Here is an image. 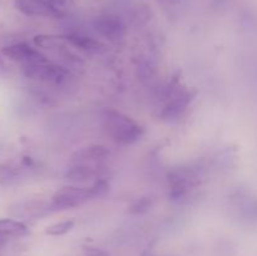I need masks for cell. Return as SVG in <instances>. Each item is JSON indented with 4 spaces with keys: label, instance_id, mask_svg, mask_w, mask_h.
I'll list each match as a JSON object with an SVG mask.
<instances>
[{
    "label": "cell",
    "instance_id": "17",
    "mask_svg": "<svg viewBox=\"0 0 257 256\" xmlns=\"http://www.w3.org/2000/svg\"><path fill=\"white\" fill-rule=\"evenodd\" d=\"M83 251H84L85 256H110V253L104 248L92 245H84L83 246Z\"/></svg>",
    "mask_w": 257,
    "mask_h": 256
},
{
    "label": "cell",
    "instance_id": "2",
    "mask_svg": "<svg viewBox=\"0 0 257 256\" xmlns=\"http://www.w3.org/2000/svg\"><path fill=\"white\" fill-rule=\"evenodd\" d=\"M22 74L25 78H29V79L33 80L59 84V83L64 82L67 79L69 72L62 65L47 62L22 65Z\"/></svg>",
    "mask_w": 257,
    "mask_h": 256
},
{
    "label": "cell",
    "instance_id": "8",
    "mask_svg": "<svg viewBox=\"0 0 257 256\" xmlns=\"http://www.w3.org/2000/svg\"><path fill=\"white\" fill-rule=\"evenodd\" d=\"M190 100L191 94L187 92L176 93V94H173L170 102L167 103V105L163 108L162 113H161L162 119L172 120L180 117V115L185 112L186 108H187Z\"/></svg>",
    "mask_w": 257,
    "mask_h": 256
},
{
    "label": "cell",
    "instance_id": "15",
    "mask_svg": "<svg viewBox=\"0 0 257 256\" xmlns=\"http://www.w3.org/2000/svg\"><path fill=\"white\" fill-rule=\"evenodd\" d=\"M153 205V198L145 196V197H141L138 200H136L132 205L128 207V213L133 216L143 215V213L148 212L151 210Z\"/></svg>",
    "mask_w": 257,
    "mask_h": 256
},
{
    "label": "cell",
    "instance_id": "7",
    "mask_svg": "<svg viewBox=\"0 0 257 256\" xmlns=\"http://www.w3.org/2000/svg\"><path fill=\"white\" fill-rule=\"evenodd\" d=\"M52 203H47L44 201H25V202L15 203L10 208L13 216L25 220H34L42 218L44 216L50 215L53 212Z\"/></svg>",
    "mask_w": 257,
    "mask_h": 256
},
{
    "label": "cell",
    "instance_id": "19",
    "mask_svg": "<svg viewBox=\"0 0 257 256\" xmlns=\"http://www.w3.org/2000/svg\"><path fill=\"white\" fill-rule=\"evenodd\" d=\"M47 2H49L50 4L54 5V7H57V8H59V9L67 4V0H47Z\"/></svg>",
    "mask_w": 257,
    "mask_h": 256
},
{
    "label": "cell",
    "instance_id": "21",
    "mask_svg": "<svg viewBox=\"0 0 257 256\" xmlns=\"http://www.w3.org/2000/svg\"><path fill=\"white\" fill-rule=\"evenodd\" d=\"M142 256H155V255H153V253L151 252V251H146V252H143Z\"/></svg>",
    "mask_w": 257,
    "mask_h": 256
},
{
    "label": "cell",
    "instance_id": "11",
    "mask_svg": "<svg viewBox=\"0 0 257 256\" xmlns=\"http://www.w3.org/2000/svg\"><path fill=\"white\" fill-rule=\"evenodd\" d=\"M95 176L94 168L87 163H75L68 168L64 173L65 180L72 183H83L89 181Z\"/></svg>",
    "mask_w": 257,
    "mask_h": 256
},
{
    "label": "cell",
    "instance_id": "9",
    "mask_svg": "<svg viewBox=\"0 0 257 256\" xmlns=\"http://www.w3.org/2000/svg\"><path fill=\"white\" fill-rule=\"evenodd\" d=\"M109 155V150L103 145H90L79 148L72 156L74 163H87L92 161L103 160Z\"/></svg>",
    "mask_w": 257,
    "mask_h": 256
},
{
    "label": "cell",
    "instance_id": "12",
    "mask_svg": "<svg viewBox=\"0 0 257 256\" xmlns=\"http://www.w3.org/2000/svg\"><path fill=\"white\" fill-rule=\"evenodd\" d=\"M29 233V228L24 222L14 218H0V236L19 237Z\"/></svg>",
    "mask_w": 257,
    "mask_h": 256
},
{
    "label": "cell",
    "instance_id": "4",
    "mask_svg": "<svg viewBox=\"0 0 257 256\" xmlns=\"http://www.w3.org/2000/svg\"><path fill=\"white\" fill-rule=\"evenodd\" d=\"M93 28L109 42H119L125 35V25L115 14H100L93 20Z\"/></svg>",
    "mask_w": 257,
    "mask_h": 256
},
{
    "label": "cell",
    "instance_id": "20",
    "mask_svg": "<svg viewBox=\"0 0 257 256\" xmlns=\"http://www.w3.org/2000/svg\"><path fill=\"white\" fill-rule=\"evenodd\" d=\"M8 242V238L7 237H3V236H0V248L4 247L5 245H7Z\"/></svg>",
    "mask_w": 257,
    "mask_h": 256
},
{
    "label": "cell",
    "instance_id": "5",
    "mask_svg": "<svg viewBox=\"0 0 257 256\" xmlns=\"http://www.w3.org/2000/svg\"><path fill=\"white\" fill-rule=\"evenodd\" d=\"M2 54L9 58L10 60L22 63L23 65L49 62L43 53L30 47L27 43H15V44L7 45L2 49Z\"/></svg>",
    "mask_w": 257,
    "mask_h": 256
},
{
    "label": "cell",
    "instance_id": "13",
    "mask_svg": "<svg viewBox=\"0 0 257 256\" xmlns=\"http://www.w3.org/2000/svg\"><path fill=\"white\" fill-rule=\"evenodd\" d=\"M67 39H68V43H69V45H72V47L87 53L99 52L100 48L103 47L97 39H94V38L92 37H88V35L68 34Z\"/></svg>",
    "mask_w": 257,
    "mask_h": 256
},
{
    "label": "cell",
    "instance_id": "16",
    "mask_svg": "<svg viewBox=\"0 0 257 256\" xmlns=\"http://www.w3.org/2000/svg\"><path fill=\"white\" fill-rule=\"evenodd\" d=\"M109 192V182L107 180H97L89 187L90 200L104 197Z\"/></svg>",
    "mask_w": 257,
    "mask_h": 256
},
{
    "label": "cell",
    "instance_id": "10",
    "mask_svg": "<svg viewBox=\"0 0 257 256\" xmlns=\"http://www.w3.org/2000/svg\"><path fill=\"white\" fill-rule=\"evenodd\" d=\"M34 44L38 48L48 50H67L68 43L67 35H54V34H38L34 37Z\"/></svg>",
    "mask_w": 257,
    "mask_h": 256
},
{
    "label": "cell",
    "instance_id": "6",
    "mask_svg": "<svg viewBox=\"0 0 257 256\" xmlns=\"http://www.w3.org/2000/svg\"><path fill=\"white\" fill-rule=\"evenodd\" d=\"M14 5L17 10H19L22 14L27 15V17L60 19L65 15L59 8L54 7L47 0H15Z\"/></svg>",
    "mask_w": 257,
    "mask_h": 256
},
{
    "label": "cell",
    "instance_id": "3",
    "mask_svg": "<svg viewBox=\"0 0 257 256\" xmlns=\"http://www.w3.org/2000/svg\"><path fill=\"white\" fill-rule=\"evenodd\" d=\"M89 200V187L69 185L55 191L50 203L54 211H64L78 207Z\"/></svg>",
    "mask_w": 257,
    "mask_h": 256
},
{
    "label": "cell",
    "instance_id": "1",
    "mask_svg": "<svg viewBox=\"0 0 257 256\" xmlns=\"http://www.w3.org/2000/svg\"><path fill=\"white\" fill-rule=\"evenodd\" d=\"M103 130L114 142L131 146L145 135V128L132 117L115 109H105L102 113Z\"/></svg>",
    "mask_w": 257,
    "mask_h": 256
},
{
    "label": "cell",
    "instance_id": "18",
    "mask_svg": "<svg viewBox=\"0 0 257 256\" xmlns=\"http://www.w3.org/2000/svg\"><path fill=\"white\" fill-rule=\"evenodd\" d=\"M10 75V69L7 63L0 58V78H8Z\"/></svg>",
    "mask_w": 257,
    "mask_h": 256
},
{
    "label": "cell",
    "instance_id": "14",
    "mask_svg": "<svg viewBox=\"0 0 257 256\" xmlns=\"http://www.w3.org/2000/svg\"><path fill=\"white\" fill-rule=\"evenodd\" d=\"M74 220H72V218H69V220H63V221H59V222H55L53 223V225L48 226L47 228H45V233L49 236H54V237H57V236H63V235H67L68 232H70V231L74 228Z\"/></svg>",
    "mask_w": 257,
    "mask_h": 256
}]
</instances>
